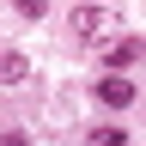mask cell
Returning a JSON list of instances; mask_svg holds the SVG:
<instances>
[{
  "label": "cell",
  "instance_id": "1",
  "mask_svg": "<svg viewBox=\"0 0 146 146\" xmlns=\"http://www.w3.org/2000/svg\"><path fill=\"white\" fill-rule=\"evenodd\" d=\"M98 55H104V67H110V73H122V67H134L140 55H146V43H140V36H116V43H104Z\"/></svg>",
  "mask_w": 146,
  "mask_h": 146
},
{
  "label": "cell",
  "instance_id": "2",
  "mask_svg": "<svg viewBox=\"0 0 146 146\" xmlns=\"http://www.w3.org/2000/svg\"><path fill=\"white\" fill-rule=\"evenodd\" d=\"M134 98H140V91L128 85L122 73H104V79H98V104H110V110H128Z\"/></svg>",
  "mask_w": 146,
  "mask_h": 146
},
{
  "label": "cell",
  "instance_id": "3",
  "mask_svg": "<svg viewBox=\"0 0 146 146\" xmlns=\"http://www.w3.org/2000/svg\"><path fill=\"white\" fill-rule=\"evenodd\" d=\"M25 73H31V61H25V55H18V49H0V85L25 79Z\"/></svg>",
  "mask_w": 146,
  "mask_h": 146
},
{
  "label": "cell",
  "instance_id": "4",
  "mask_svg": "<svg viewBox=\"0 0 146 146\" xmlns=\"http://www.w3.org/2000/svg\"><path fill=\"white\" fill-rule=\"evenodd\" d=\"M73 31H79V36H98L104 31V12L98 6H73Z\"/></svg>",
  "mask_w": 146,
  "mask_h": 146
},
{
  "label": "cell",
  "instance_id": "5",
  "mask_svg": "<svg viewBox=\"0 0 146 146\" xmlns=\"http://www.w3.org/2000/svg\"><path fill=\"white\" fill-rule=\"evenodd\" d=\"M12 6L25 12V18H49V6H55V0H12Z\"/></svg>",
  "mask_w": 146,
  "mask_h": 146
},
{
  "label": "cell",
  "instance_id": "6",
  "mask_svg": "<svg viewBox=\"0 0 146 146\" xmlns=\"http://www.w3.org/2000/svg\"><path fill=\"white\" fill-rule=\"evenodd\" d=\"M91 146H128V134H122V128H98V134H91Z\"/></svg>",
  "mask_w": 146,
  "mask_h": 146
},
{
  "label": "cell",
  "instance_id": "7",
  "mask_svg": "<svg viewBox=\"0 0 146 146\" xmlns=\"http://www.w3.org/2000/svg\"><path fill=\"white\" fill-rule=\"evenodd\" d=\"M0 146H31V140L25 134H0Z\"/></svg>",
  "mask_w": 146,
  "mask_h": 146
}]
</instances>
